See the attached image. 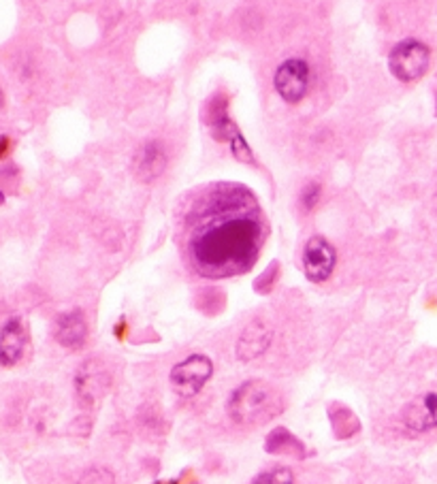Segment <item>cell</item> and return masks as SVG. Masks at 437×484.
Wrapping results in <instances>:
<instances>
[{"mask_svg": "<svg viewBox=\"0 0 437 484\" xmlns=\"http://www.w3.org/2000/svg\"><path fill=\"white\" fill-rule=\"evenodd\" d=\"M264 239L261 207L248 188L220 183L203 194L188 216V254L205 278L250 272Z\"/></svg>", "mask_w": 437, "mask_h": 484, "instance_id": "cell-1", "label": "cell"}, {"mask_svg": "<svg viewBox=\"0 0 437 484\" xmlns=\"http://www.w3.org/2000/svg\"><path fill=\"white\" fill-rule=\"evenodd\" d=\"M284 410L278 390L267 382L250 380L233 390L229 400V416L239 425H263Z\"/></svg>", "mask_w": 437, "mask_h": 484, "instance_id": "cell-2", "label": "cell"}, {"mask_svg": "<svg viewBox=\"0 0 437 484\" xmlns=\"http://www.w3.org/2000/svg\"><path fill=\"white\" fill-rule=\"evenodd\" d=\"M389 66L399 82H416L427 73L429 47L421 41H403L391 52Z\"/></svg>", "mask_w": 437, "mask_h": 484, "instance_id": "cell-3", "label": "cell"}, {"mask_svg": "<svg viewBox=\"0 0 437 484\" xmlns=\"http://www.w3.org/2000/svg\"><path fill=\"white\" fill-rule=\"evenodd\" d=\"M212 373H214L212 361L203 357V354H193V357L180 361V363L171 370L169 380L182 397H193L209 382Z\"/></svg>", "mask_w": 437, "mask_h": 484, "instance_id": "cell-4", "label": "cell"}, {"mask_svg": "<svg viewBox=\"0 0 437 484\" xmlns=\"http://www.w3.org/2000/svg\"><path fill=\"white\" fill-rule=\"evenodd\" d=\"M335 248L326 242L324 237L313 235L310 242L305 243L303 248V272L307 275V280L316 282H326L331 278L335 269Z\"/></svg>", "mask_w": 437, "mask_h": 484, "instance_id": "cell-5", "label": "cell"}, {"mask_svg": "<svg viewBox=\"0 0 437 484\" xmlns=\"http://www.w3.org/2000/svg\"><path fill=\"white\" fill-rule=\"evenodd\" d=\"M109 386H112V378L96 361H88V363L82 365V370L75 376L77 397L85 406H94V403L101 401L107 395Z\"/></svg>", "mask_w": 437, "mask_h": 484, "instance_id": "cell-6", "label": "cell"}, {"mask_svg": "<svg viewBox=\"0 0 437 484\" xmlns=\"http://www.w3.org/2000/svg\"><path fill=\"white\" fill-rule=\"evenodd\" d=\"M310 85V69L303 60H288L275 73V90L288 103H299Z\"/></svg>", "mask_w": 437, "mask_h": 484, "instance_id": "cell-7", "label": "cell"}, {"mask_svg": "<svg viewBox=\"0 0 437 484\" xmlns=\"http://www.w3.org/2000/svg\"><path fill=\"white\" fill-rule=\"evenodd\" d=\"M24 351H26V329L20 318H11L0 331V365H17L24 357Z\"/></svg>", "mask_w": 437, "mask_h": 484, "instance_id": "cell-8", "label": "cell"}, {"mask_svg": "<svg viewBox=\"0 0 437 484\" xmlns=\"http://www.w3.org/2000/svg\"><path fill=\"white\" fill-rule=\"evenodd\" d=\"M403 422L414 433L437 427V395L427 393L412 401L403 414Z\"/></svg>", "mask_w": 437, "mask_h": 484, "instance_id": "cell-9", "label": "cell"}, {"mask_svg": "<svg viewBox=\"0 0 437 484\" xmlns=\"http://www.w3.org/2000/svg\"><path fill=\"white\" fill-rule=\"evenodd\" d=\"M271 340H273V333L264 322H252L248 329L243 331L242 337L237 341V357L242 361H254L258 357H263L264 352L269 351Z\"/></svg>", "mask_w": 437, "mask_h": 484, "instance_id": "cell-10", "label": "cell"}, {"mask_svg": "<svg viewBox=\"0 0 437 484\" xmlns=\"http://www.w3.org/2000/svg\"><path fill=\"white\" fill-rule=\"evenodd\" d=\"M164 167H167V152L158 141L145 143L139 150L137 158H134V173L141 182H154L156 177L163 175Z\"/></svg>", "mask_w": 437, "mask_h": 484, "instance_id": "cell-11", "label": "cell"}, {"mask_svg": "<svg viewBox=\"0 0 437 484\" xmlns=\"http://www.w3.org/2000/svg\"><path fill=\"white\" fill-rule=\"evenodd\" d=\"M56 340L60 346L69 351H79L88 340V324L82 311H69L63 314L56 322Z\"/></svg>", "mask_w": 437, "mask_h": 484, "instance_id": "cell-12", "label": "cell"}, {"mask_svg": "<svg viewBox=\"0 0 437 484\" xmlns=\"http://www.w3.org/2000/svg\"><path fill=\"white\" fill-rule=\"evenodd\" d=\"M209 122H212L215 137H218L220 141H229L231 150H233V156L239 158V161H243V163L254 161V158H252V154H250L248 143L243 141L242 133L237 131V126L229 120V115H226L224 107H223V112L212 114V118H209Z\"/></svg>", "mask_w": 437, "mask_h": 484, "instance_id": "cell-13", "label": "cell"}, {"mask_svg": "<svg viewBox=\"0 0 437 484\" xmlns=\"http://www.w3.org/2000/svg\"><path fill=\"white\" fill-rule=\"evenodd\" d=\"M293 446H294V449H303L299 440L294 438L293 433H288L286 429H275V431L271 433L269 440H267V450L275 452V455H278V452L291 450Z\"/></svg>", "mask_w": 437, "mask_h": 484, "instance_id": "cell-14", "label": "cell"}, {"mask_svg": "<svg viewBox=\"0 0 437 484\" xmlns=\"http://www.w3.org/2000/svg\"><path fill=\"white\" fill-rule=\"evenodd\" d=\"M252 484H297L293 471L288 468H271L261 471Z\"/></svg>", "mask_w": 437, "mask_h": 484, "instance_id": "cell-15", "label": "cell"}, {"mask_svg": "<svg viewBox=\"0 0 437 484\" xmlns=\"http://www.w3.org/2000/svg\"><path fill=\"white\" fill-rule=\"evenodd\" d=\"M115 478L109 469L104 468H92L84 471V476L79 478L77 484H114Z\"/></svg>", "mask_w": 437, "mask_h": 484, "instance_id": "cell-16", "label": "cell"}, {"mask_svg": "<svg viewBox=\"0 0 437 484\" xmlns=\"http://www.w3.org/2000/svg\"><path fill=\"white\" fill-rule=\"evenodd\" d=\"M320 194H323L320 183L316 182L307 183V186L303 188V193H301V207H303V212H312L313 207L320 203Z\"/></svg>", "mask_w": 437, "mask_h": 484, "instance_id": "cell-17", "label": "cell"}, {"mask_svg": "<svg viewBox=\"0 0 437 484\" xmlns=\"http://www.w3.org/2000/svg\"><path fill=\"white\" fill-rule=\"evenodd\" d=\"M7 152H9V139L3 137V139H0V158L7 154Z\"/></svg>", "mask_w": 437, "mask_h": 484, "instance_id": "cell-18", "label": "cell"}, {"mask_svg": "<svg viewBox=\"0 0 437 484\" xmlns=\"http://www.w3.org/2000/svg\"><path fill=\"white\" fill-rule=\"evenodd\" d=\"M0 203H3V194H0Z\"/></svg>", "mask_w": 437, "mask_h": 484, "instance_id": "cell-19", "label": "cell"}]
</instances>
